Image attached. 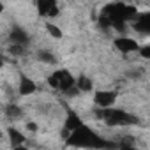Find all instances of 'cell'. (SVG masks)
<instances>
[{
	"label": "cell",
	"mask_w": 150,
	"mask_h": 150,
	"mask_svg": "<svg viewBox=\"0 0 150 150\" xmlns=\"http://www.w3.org/2000/svg\"><path fill=\"white\" fill-rule=\"evenodd\" d=\"M67 146L72 148H85V150H118V143H111L104 139L99 132H96L90 125L83 124L76 131H72L65 139Z\"/></svg>",
	"instance_id": "1"
},
{
	"label": "cell",
	"mask_w": 150,
	"mask_h": 150,
	"mask_svg": "<svg viewBox=\"0 0 150 150\" xmlns=\"http://www.w3.org/2000/svg\"><path fill=\"white\" fill-rule=\"evenodd\" d=\"M97 117L110 127H127V125H136L139 124V118L134 117L132 113L125 110H117V108H106V110H97Z\"/></svg>",
	"instance_id": "2"
},
{
	"label": "cell",
	"mask_w": 150,
	"mask_h": 150,
	"mask_svg": "<svg viewBox=\"0 0 150 150\" xmlns=\"http://www.w3.org/2000/svg\"><path fill=\"white\" fill-rule=\"evenodd\" d=\"M74 83H76V78L65 69H58L55 71L51 76L48 78V85L55 90H60L64 94H67L71 88H74Z\"/></svg>",
	"instance_id": "3"
},
{
	"label": "cell",
	"mask_w": 150,
	"mask_h": 150,
	"mask_svg": "<svg viewBox=\"0 0 150 150\" xmlns=\"http://www.w3.org/2000/svg\"><path fill=\"white\" fill-rule=\"evenodd\" d=\"M85 122L81 120V117L74 111V110H69L67 108V115H65V120H64V125H62V138L65 139L72 131H76L78 127H81Z\"/></svg>",
	"instance_id": "4"
},
{
	"label": "cell",
	"mask_w": 150,
	"mask_h": 150,
	"mask_svg": "<svg viewBox=\"0 0 150 150\" xmlns=\"http://www.w3.org/2000/svg\"><path fill=\"white\" fill-rule=\"evenodd\" d=\"M117 97H118V92L115 90H97L94 94V103L101 110H106V108H113Z\"/></svg>",
	"instance_id": "5"
},
{
	"label": "cell",
	"mask_w": 150,
	"mask_h": 150,
	"mask_svg": "<svg viewBox=\"0 0 150 150\" xmlns=\"http://www.w3.org/2000/svg\"><path fill=\"white\" fill-rule=\"evenodd\" d=\"M113 46H115L120 53H124V55H127V53H136V51L139 50V44L136 42V39L127 37V35L117 37V39L113 41Z\"/></svg>",
	"instance_id": "6"
},
{
	"label": "cell",
	"mask_w": 150,
	"mask_h": 150,
	"mask_svg": "<svg viewBox=\"0 0 150 150\" xmlns=\"http://www.w3.org/2000/svg\"><path fill=\"white\" fill-rule=\"evenodd\" d=\"M37 11H39V16H42V18H57L60 14L58 4L55 0H39Z\"/></svg>",
	"instance_id": "7"
},
{
	"label": "cell",
	"mask_w": 150,
	"mask_h": 150,
	"mask_svg": "<svg viewBox=\"0 0 150 150\" xmlns=\"http://www.w3.org/2000/svg\"><path fill=\"white\" fill-rule=\"evenodd\" d=\"M35 90H37V83L32 78L21 74L20 76V85H18V92L21 96H32V94H35Z\"/></svg>",
	"instance_id": "8"
},
{
	"label": "cell",
	"mask_w": 150,
	"mask_h": 150,
	"mask_svg": "<svg viewBox=\"0 0 150 150\" xmlns=\"http://www.w3.org/2000/svg\"><path fill=\"white\" fill-rule=\"evenodd\" d=\"M132 28L139 34H148L150 32V13L138 14V18L132 21Z\"/></svg>",
	"instance_id": "9"
},
{
	"label": "cell",
	"mask_w": 150,
	"mask_h": 150,
	"mask_svg": "<svg viewBox=\"0 0 150 150\" xmlns=\"http://www.w3.org/2000/svg\"><path fill=\"white\" fill-rule=\"evenodd\" d=\"M9 41H11V44L27 46V44L30 42V37H28V34H27L23 28H20V27H14V28L11 30V34H9Z\"/></svg>",
	"instance_id": "10"
},
{
	"label": "cell",
	"mask_w": 150,
	"mask_h": 150,
	"mask_svg": "<svg viewBox=\"0 0 150 150\" xmlns=\"http://www.w3.org/2000/svg\"><path fill=\"white\" fill-rule=\"evenodd\" d=\"M7 136H9V143H11L13 148H14V146H21V145H25V141H27L25 134H23L21 131H18L16 127H9Z\"/></svg>",
	"instance_id": "11"
},
{
	"label": "cell",
	"mask_w": 150,
	"mask_h": 150,
	"mask_svg": "<svg viewBox=\"0 0 150 150\" xmlns=\"http://www.w3.org/2000/svg\"><path fill=\"white\" fill-rule=\"evenodd\" d=\"M76 88L80 90V92H90L92 88H94V83H92V80L88 78V76H80V78H76Z\"/></svg>",
	"instance_id": "12"
},
{
	"label": "cell",
	"mask_w": 150,
	"mask_h": 150,
	"mask_svg": "<svg viewBox=\"0 0 150 150\" xmlns=\"http://www.w3.org/2000/svg\"><path fill=\"white\" fill-rule=\"evenodd\" d=\"M6 115H7L11 120H18V118L23 117V110H21L20 106H16V104H9L7 110H6Z\"/></svg>",
	"instance_id": "13"
},
{
	"label": "cell",
	"mask_w": 150,
	"mask_h": 150,
	"mask_svg": "<svg viewBox=\"0 0 150 150\" xmlns=\"http://www.w3.org/2000/svg\"><path fill=\"white\" fill-rule=\"evenodd\" d=\"M46 30H48V34H50L51 37H55V39H62V37H64L62 30H60L57 25H53L51 21H46Z\"/></svg>",
	"instance_id": "14"
},
{
	"label": "cell",
	"mask_w": 150,
	"mask_h": 150,
	"mask_svg": "<svg viewBox=\"0 0 150 150\" xmlns=\"http://www.w3.org/2000/svg\"><path fill=\"white\" fill-rule=\"evenodd\" d=\"M37 60H41V62H44V64H53V62H55V57H53L51 51L41 50V51H37Z\"/></svg>",
	"instance_id": "15"
},
{
	"label": "cell",
	"mask_w": 150,
	"mask_h": 150,
	"mask_svg": "<svg viewBox=\"0 0 150 150\" xmlns=\"http://www.w3.org/2000/svg\"><path fill=\"white\" fill-rule=\"evenodd\" d=\"M138 53H139V57H141V58H145V60H148V58H150V44H145V46H139V50H138Z\"/></svg>",
	"instance_id": "16"
},
{
	"label": "cell",
	"mask_w": 150,
	"mask_h": 150,
	"mask_svg": "<svg viewBox=\"0 0 150 150\" xmlns=\"http://www.w3.org/2000/svg\"><path fill=\"white\" fill-rule=\"evenodd\" d=\"M9 51H11L13 55H18V57H20V55H23V53H25V46H18V44H11V46H9Z\"/></svg>",
	"instance_id": "17"
},
{
	"label": "cell",
	"mask_w": 150,
	"mask_h": 150,
	"mask_svg": "<svg viewBox=\"0 0 150 150\" xmlns=\"http://www.w3.org/2000/svg\"><path fill=\"white\" fill-rule=\"evenodd\" d=\"M118 150H139L134 145H118Z\"/></svg>",
	"instance_id": "18"
},
{
	"label": "cell",
	"mask_w": 150,
	"mask_h": 150,
	"mask_svg": "<svg viewBox=\"0 0 150 150\" xmlns=\"http://www.w3.org/2000/svg\"><path fill=\"white\" fill-rule=\"evenodd\" d=\"M27 129L32 131V132H35V131H37V125H35L34 122H28V124H27Z\"/></svg>",
	"instance_id": "19"
},
{
	"label": "cell",
	"mask_w": 150,
	"mask_h": 150,
	"mask_svg": "<svg viewBox=\"0 0 150 150\" xmlns=\"http://www.w3.org/2000/svg\"><path fill=\"white\" fill-rule=\"evenodd\" d=\"M13 150H30L28 146H25V145H21V146H14Z\"/></svg>",
	"instance_id": "20"
},
{
	"label": "cell",
	"mask_w": 150,
	"mask_h": 150,
	"mask_svg": "<svg viewBox=\"0 0 150 150\" xmlns=\"http://www.w3.org/2000/svg\"><path fill=\"white\" fill-rule=\"evenodd\" d=\"M4 67V58H2V55H0V69Z\"/></svg>",
	"instance_id": "21"
},
{
	"label": "cell",
	"mask_w": 150,
	"mask_h": 150,
	"mask_svg": "<svg viewBox=\"0 0 150 150\" xmlns=\"http://www.w3.org/2000/svg\"><path fill=\"white\" fill-rule=\"evenodd\" d=\"M2 11H4V4H2V2H0V13H2Z\"/></svg>",
	"instance_id": "22"
},
{
	"label": "cell",
	"mask_w": 150,
	"mask_h": 150,
	"mask_svg": "<svg viewBox=\"0 0 150 150\" xmlns=\"http://www.w3.org/2000/svg\"><path fill=\"white\" fill-rule=\"evenodd\" d=\"M2 136H4V134H2V131H0V138H2Z\"/></svg>",
	"instance_id": "23"
}]
</instances>
